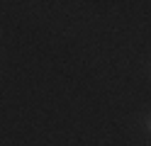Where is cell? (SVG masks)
I'll return each instance as SVG.
<instances>
[{
    "mask_svg": "<svg viewBox=\"0 0 151 146\" xmlns=\"http://www.w3.org/2000/svg\"><path fill=\"white\" fill-rule=\"evenodd\" d=\"M144 127H146V132H151V114L144 117Z\"/></svg>",
    "mask_w": 151,
    "mask_h": 146,
    "instance_id": "obj_1",
    "label": "cell"
}]
</instances>
